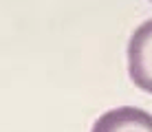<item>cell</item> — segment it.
Returning <instances> with one entry per match:
<instances>
[{
    "label": "cell",
    "mask_w": 152,
    "mask_h": 132,
    "mask_svg": "<svg viewBox=\"0 0 152 132\" xmlns=\"http://www.w3.org/2000/svg\"><path fill=\"white\" fill-rule=\"evenodd\" d=\"M93 132H152V114L132 106L115 108L95 121Z\"/></svg>",
    "instance_id": "cell-2"
},
{
    "label": "cell",
    "mask_w": 152,
    "mask_h": 132,
    "mask_svg": "<svg viewBox=\"0 0 152 132\" xmlns=\"http://www.w3.org/2000/svg\"><path fill=\"white\" fill-rule=\"evenodd\" d=\"M128 71L141 90L152 93V20L143 22L130 38Z\"/></svg>",
    "instance_id": "cell-1"
}]
</instances>
